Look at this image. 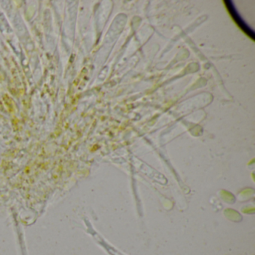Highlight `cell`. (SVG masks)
Here are the masks:
<instances>
[{
  "label": "cell",
  "mask_w": 255,
  "mask_h": 255,
  "mask_svg": "<svg viewBox=\"0 0 255 255\" xmlns=\"http://www.w3.org/2000/svg\"><path fill=\"white\" fill-rule=\"evenodd\" d=\"M224 3H225V6L228 8V12L231 14L232 18L234 19L235 23L238 25L239 27L242 29L243 32H245L246 35H247L249 38H252L253 41H255V34L254 32V31L248 26L247 23L243 20V19L242 18L241 16L239 14L238 11L236 9L235 6H234V2L232 1H229V0H226V1H224Z\"/></svg>",
  "instance_id": "obj_1"
}]
</instances>
